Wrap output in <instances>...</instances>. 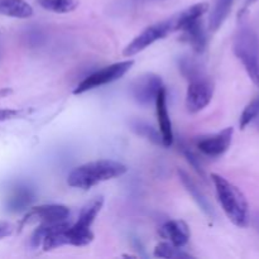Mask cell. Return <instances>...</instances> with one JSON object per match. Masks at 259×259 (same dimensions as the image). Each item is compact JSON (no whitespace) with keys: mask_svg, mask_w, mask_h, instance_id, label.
Returning a JSON list of instances; mask_svg holds the SVG:
<instances>
[{"mask_svg":"<svg viewBox=\"0 0 259 259\" xmlns=\"http://www.w3.org/2000/svg\"><path fill=\"white\" fill-rule=\"evenodd\" d=\"M209 9V4L207 3H197V4L191 5L187 9L182 10L181 13H179L177 15L172 17L169 19L172 27V32H176V30H184L185 28L189 27L190 24H192L196 20L202 19L205 13Z\"/></svg>","mask_w":259,"mask_h":259,"instance_id":"cell-12","label":"cell"},{"mask_svg":"<svg viewBox=\"0 0 259 259\" xmlns=\"http://www.w3.org/2000/svg\"><path fill=\"white\" fill-rule=\"evenodd\" d=\"M37 4L48 12L66 14L78 7V0H37Z\"/></svg>","mask_w":259,"mask_h":259,"instance_id":"cell-17","label":"cell"},{"mask_svg":"<svg viewBox=\"0 0 259 259\" xmlns=\"http://www.w3.org/2000/svg\"><path fill=\"white\" fill-rule=\"evenodd\" d=\"M255 2H257V0H247V2H245V5H244V8H243V10H245V9H247V8L249 7V5L254 4Z\"/></svg>","mask_w":259,"mask_h":259,"instance_id":"cell-25","label":"cell"},{"mask_svg":"<svg viewBox=\"0 0 259 259\" xmlns=\"http://www.w3.org/2000/svg\"><path fill=\"white\" fill-rule=\"evenodd\" d=\"M182 32H184V38L191 46L192 50L196 51L197 53L204 52L205 47H206V33L202 27L201 19L190 24Z\"/></svg>","mask_w":259,"mask_h":259,"instance_id":"cell-14","label":"cell"},{"mask_svg":"<svg viewBox=\"0 0 259 259\" xmlns=\"http://www.w3.org/2000/svg\"><path fill=\"white\" fill-rule=\"evenodd\" d=\"M257 228H258V230H259V218L257 219Z\"/></svg>","mask_w":259,"mask_h":259,"instance_id":"cell-27","label":"cell"},{"mask_svg":"<svg viewBox=\"0 0 259 259\" xmlns=\"http://www.w3.org/2000/svg\"><path fill=\"white\" fill-rule=\"evenodd\" d=\"M32 200V191L29 189H27V187H19L18 190H15L14 194L8 200V207L12 211H18V210H22L24 207H27Z\"/></svg>","mask_w":259,"mask_h":259,"instance_id":"cell-18","label":"cell"},{"mask_svg":"<svg viewBox=\"0 0 259 259\" xmlns=\"http://www.w3.org/2000/svg\"><path fill=\"white\" fill-rule=\"evenodd\" d=\"M211 180L217 190L218 199L228 219L239 228L248 227L249 206L243 192L220 175L211 174Z\"/></svg>","mask_w":259,"mask_h":259,"instance_id":"cell-2","label":"cell"},{"mask_svg":"<svg viewBox=\"0 0 259 259\" xmlns=\"http://www.w3.org/2000/svg\"><path fill=\"white\" fill-rule=\"evenodd\" d=\"M179 176L182 185H184L185 189H186V191L191 195L192 199L195 200V202L200 206V209H201L207 217H214V211H212V207L211 205H210V202L207 201V199L204 196V194L200 191V189H197L196 184L190 179L189 175L185 171H182V169H179Z\"/></svg>","mask_w":259,"mask_h":259,"instance_id":"cell-13","label":"cell"},{"mask_svg":"<svg viewBox=\"0 0 259 259\" xmlns=\"http://www.w3.org/2000/svg\"><path fill=\"white\" fill-rule=\"evenodd\" d=\"M133 129L137 132V133L141 134V136L144 137V138L152 141L153 143H157V144L161 143L162 144L161 134L157 133V132L152 128V126L147 125V124L143 123V121H137V123H134Z\"/></svg>","mask_w":259,"mask_h":259,"instance_id":"cell-21","label":"cell"},{"mask_svg":"<svg viewBox=\"0 0 259 259\" xmlns=\"http://www.w3.org/2000/svg\"><path fill=\"white\" fill-rule=\"evenodd\" d=\"M185 154H186V157H187V159H189L190 163H191L192 166L195 167V169H196V171H199V172H201V167L199 166V163H197V159L195 158L194 154H192L191 152H189V151L185 152Z\"/></svg>","mask_w":259,"mask_h":259,"instance_id":"cell-24","label":"cell"},{"mask_svg":"<svg viewBox=\"0 0 259 259\" xmlns=\"http://www.w3.org/2000/svg\"><path fill=\"white\" fill-rule=\"evenodd\" d=\"M233 51L242 62L252 82L259 88V39L257 33L248 25H242L234 37Z\"/></svg>","mask_w":259,"mask_h":259,"instance_id":"cell-3","label":"cell"},{"mask_svg":"<svg viewBox=\"0 0 259 259\" xmlns=\"http://www.w3.org/2000/svg\"><path fill=\"white\" fill-rule=\"evenodd\" d=\"M172 33V27L169 19L163 20V22H158L153 25H149L148 28L139 33L123 51V55L125 57H132L134 55H138L139 52L144 51L156 43L157 40L162 39V38L167 37V35Z\"/></svg>","mask_w":259,"mask_h":259,"instance_id":"cell-5","label":"cell"},{"mask_svg":"<svg viewBox=\"0 0 259 259\" xmlns=\"http://www.w3.org/2000/svg\"><path fill=\"white\" fill-rule=\"evenodd\" d=\"M159 234L162 238L168 240L171 244L179 248L185 247L191 237L189 225L184 220H169L164 223L159 229Z\"/></svg>","mask_w":259,"mask_h":259,"instance_id":"cell-11","label":"cell"},{"mask_svg":"<svg viewBox=\"0 0 259 259\" xmlns=\"http://www.w3.org/2000/svg\"><path fill=\"white\" fill-rule=\"evenodd\" d=\"M13 232V227L9 223H0V239L9 237Z\"/></svg>","mask_w":259,"mask_h":259,"instance_id":"cell-23","label":"cell"},{"mask_svg":"<svg viewBox=\"0 0 259 259\" xmlns=\"http://www.w3.org/2000/svg\"><path fill=\"white\" fill-rule=\"evenodd\" d=\"M70 215V210L65 205L50 204L40 205V206L32 207L25 214L23 220L20 222V229L24 225L32 224V223H39V224H57V223L66 222Z\"/></svg>","mask_w":259,"mask_h":259,"instance_id":"cell-7","label":"cell"},{"mask_svg":"<svg viewBox=\"0 0 259 259\" xmlns=\"http://www.w3.org/2000/svg\"><path fill=\"white\" fill-rule=\"evenodd\" d=\"M154 255L157 258H175V259H189L194 258L189 253L184 252L181 248L171 244V243H159L154 249Z\"/></svg>","mask_w":259,"mask_h":259,"instance_id":"cell-19","label":"cell"},{"mask_svg":"<svg viewBox=\"0 0 259 259\" xmlns=\"http://www.w3.org/2000/svg\"><path fill=\"white\" fill-rule=\"evenodd\" d=\"M125 172L126 166L120 162L99 159L76 167L68 176L67 184L75 189L89 190L104 181L123 176Z\"/></svg>","mask_w":259,"mask_h":259,"instance_id":"cell-1","label":"cell"},{"mask_svg":"<svg viewBox=\"0 0 259 259\" xmlns=\"http://www.w3.org/2000/svg\"><path fill=\"white\" fill-rule=\"evenodd\" d=\"M154 104H156L157 118H158L159 134H161L162 144L164 147H171L172 143H174V131H172V123L168 115V110H167L166 89H161V91L157 95Z\"/></svg>","mask_w":259,"mask_h":259,"instance_id":"cell-10","label":"cell"},{"mask_svg":"<svg viewBox=\"0 0 259 259\" xmlns=\"http://www.w3.org/2000/svg\"><path fill=\"white\" fill-rule=\"evenodd\" d=\"M234 0H215L214 7L210 12L209 17V29L210 32H217L223 23L227 20L230 10H232Z\"/></svg>","mask_w":259,"mask_h":259,"instance_id":"cell-16","label":"cell"},{"mask_svg":"<svg viewBox=\"0 0 259 259\" xmlns=\"http://www.w3.org/2000/svg\"><path fill=\"white\" fill-rule=\"evenodd\" d=\"M259 116V96L255 99H253L245 109L243 110L242 115H240L239 125L240 129H245L250 123H252L254 119H257Z\"/></svg>","mask_w":259,"mask_h":259,"instance_id":"cell-20","label":"cell"},{"mask_svg":"<svg viewBox=\"0 0 259 259\" xmlns=\"http://www.w3.org/2000/svg\"><path fill=\"white\" fill-rule=\"evenodd\" d=\"M163 88L162 80L156 73H144L133 81L131 94L134 100L141 105H149L156 101L157 95Z\"/></svg>","mask_w":259,"mask_h":259,"instance_id":"cell-8","label":"cell"},{"mask_svg":"<svg viewBox=\"0 0 259 259\" xmlns=\"http://www.w3.org/2000/svg\"><path fill=\"white\" fill-rule=\"evenodd\" d=\"M133 60H126L106 66V67L101 68V70L96 71V72L91 73L90 76L83 78V80L76 86V89L73 90V94H75V95H81V94L94 90V89H98L100 88V86L114 82V81L123 77V76L133 67Z\"/></svg>","mask_w":259,"mask_h":259,"instance_id":"cell-4","label":"cell"},{"mask_svg":"<svg viewBox=\"0 0 259 259\" xmlns=\"http://www.w3.org/2000/svg\"><path fill=\"white\" fill-rule=\"evenodd\" d=\"M24 110H15V109H0V121L10 120V119L20 118L24 115Z\"/></svg>","mask_w":259,"mask_h":259,"instance_id":"cell-22","label":"cell"},{"mask_svg":"<svg viewBox=\"0 0 259 259\" xmlns=\"http://www.w3.org/2000/svg\"><path fill=\"white\" fill-rule=\"evenodd\" d=\"M214 94V85L202 75L192 77L186 93V108L190 113H199L210 104Z\"/></svg>","mask_w":259,"mask_h":259,"instance_id":"cell-6","label":"cell"},{"mask_svg":"<svg viewBox=\"0 0 259 259\" xmlns=\"http://www.w3.org/2000/svg\"><path fill=\"white\" fill-rule=\"evenodd\" d=\"M143 2H162V0H143Z\"/></svg>","mask_w":259,"mask_h":259,"instance_id":"cell-26","label":"cell"},{"mask_svg":"<svg viewBox=\"0 0 259 259\" xmlns=\"http://www.w3.org/2000/svg\"><path fill=\"white\" fill-rule=\"evenodd\" d=\"M0 14L27 19L33 15V8L25 0H0Z\"/></svg>","mask_w":259,"mask_h":259,"instance_id":"cell-15","label":"cell"},{"mask_svg":"<svg viewBox=\"0 0 259 259\" xmlns=\"http://www.w3.org/2000/svg\"><path fill=\"white\" fill-rule=\"evenodd\" d=\"M233 133H234V129H233L232 126L223 129L219 133L205 137L201 141H199L197 148H199L205 156L212 157V158L223 156V154L229 149L230 144H232Z\"/></svg>","mask_w":259,"mask_h":259,"instance_id":"cell-9","label":"cell"}]
</instances>
